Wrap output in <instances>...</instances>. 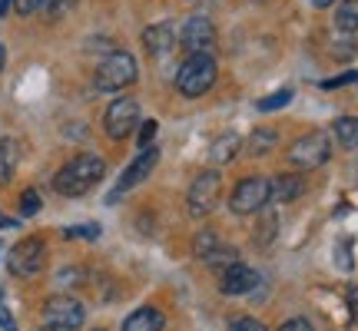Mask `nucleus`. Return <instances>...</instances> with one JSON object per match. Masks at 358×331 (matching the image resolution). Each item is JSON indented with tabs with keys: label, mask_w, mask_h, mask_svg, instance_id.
<instances>
[{
	"label": "nucleus",
	"mask_w": 358,
	"mask_h": 331,
	"mask_svg": "<svg viewBox=\"0 0 358 331\" xmlns=\"http://www.w3.org/2000/svg\"><path fill=\"white\" fill-rule=\"evenodd\" d=\"M103 126H106V136L110 140H127L133 129L140 126V103L123 96V100H113L110 110L103 116Z\"/></svg>",
	"instance_id": "1a4fd4ad"
},
{
	"label": "nucleus",
	"mask_w": 358,
	"mask_h": 331,
	"mask_svg": "<svg viewBox=\"0 0 358 331\" xmlns=\"http://www.w3.org/2000/svg\"><path fill=\"white\" fill-rule=\"evenodd\" d=\"M289 163L295 169H319V166L329 163V156H332V140H329V133H322V129H312L306 136H299V140L289 146Z\"/></svg>",
	"instance_id": "39448f33"
},
{
	"label": "nucleus",
	"mask_w": 358,
	"mask_h": 331,
	"mask_svg": "<svg viewBox=\"0 0 358 331\" xmlns=\"http://www.w3.org/2000/svg\"><path fill=\"white\" fill-rule=\"evenodd\" d=\"M143 43H146V50L153 53V57H163L176 47V24L173 20H159V24L146 27L143 30Z\"/></svg>",
	"instance_id": "ddd939ff"
},
{
	"label": "nucleus",
	"mask_w": 358,
	"mask_h": 331,
	"mask_svg": "<svg viewBox=\"0 0 358 331\" xmlns=\"http://www.w3.org/2000/svg\"><path fill=\"white\" fill-rule=\"evenodd\" d=\"M358 80V73H345V77H335V80H325L322 87L325 89H335V87H345V83H355Z\"/></svg>",
	"instance_id": "c756f323"
},
{
	"label": "nucleus",
	"mask_w": 358,
	"mask_h": 331,
	"mask_svg": "<svg viewBox=\"0 0 358 331\" xmlns=\"http://www.w3.org/2000/svg\"><path fill=\"white\" fill-rule=\"evenodd\" d=\"M306 192V182L299 176H292V172H282V176L275 179H268V203H292V199H299Z\"/></svg>",
	"instance_id": "4468645a"
},
{
	"label": "nucleus",
	"mask_w": 358,
	"mask_h": 331,
	"mask_svg": "<svg viewBox=\"0 0 358 331\" xmlns=\"http://www.w3.org/2000/svg\"><path fill=\"white\" fill-rule=\"evenodd\" d=\"M83 318H87L83 305L70 295H53L40 308V325L47 331H77L83 325Z\"/></svg>",
	"instance_id": "20e7f679"
},
{
	"label": "nucleus",
	"mask_w": 358,
	"mask_h": 331,
	"mask_svg": "<svg viewBox=\"0 0 358 331\" xmlns=\"http://www.w3.org/2000/svg\"><path fill=\"white\" fill-rule=\"evenodd\" d=\"M156 163H159V149H156V146H146V149H143V153L127 166V172L120 176V182H116V189L110 192V203H116V199H120L123 192L136 189V186H140L143 179H150V172L156 169Z\"/></svg>",
	"instance_id": "9d476101"
},
{
	"label": "nucleus",
	"mask_w": 358,
	"mask_h": 331,
	"mask_svg": "<svg viewBox=\"0 0 358 331\" xmlns=\"http://www.w3.org/2000/svg\"><path fill=\"white\" fill-rule=\"evenodd\" d=\"M335 140L342 142L345 149H355L358 146V116H342V119H335Z\"/></svg>",
	"instance_id": "f3484780"
},
{
	"label": "nucleus",
	"mask_w": 358,
	"mask_h": 331,
	"mask_svg": "<svg viewBox=\"0 0 358 331\" xmlns=\"http://www.w3.org/2000/svg\"><path fill=\"white\" fill-rule=\"evenodd\" d=\"M219 196H222V176H219L216 169L199 172V176L192 179L189 196H186V203H189V216L192 219L209 216V212L219 205Z\"/></svg>",
	"instance_id": "0eeeda50"
},
{
	"label": "nucleus",
	"mask_w": 358,
	"mask_h": 331,
	"mask_svg": "<svg viewBox=\"0 0 358 331\" xmlns=\"http://www.w3.org/2000/svg\"><path fill=\"white\" fill-rule=\"evenodd\" d=\"M103 172H106V163L96 153H77L53 176V189L66 196V199H77V196H87L100 182Z\"/></svg>",
	"instance_id": "f257e3e1"
},
{
	"label": "nucleus",
	"mask_w": 358,
	"mask_h": 331,
	"mask_svg": "<svg viewBox=\"0 0 358 331\" xmlns=\"http://www.w3.org/2000/svg\"><path fill=\"white\" fill-rule=\"evenodd\" d=\"M213 83H216V60H213L209 53H189L176 73V89L182 96L196 100V96H203Z\"/></svg>",
	"instance_id": "f03ea898"
},
{
	"label": "nucleus",
	"mask_w": 358,
	"mask_h": 331,
	"mask_svg": "<svg viewBox=\"0 0 358 331\" xmlns=\"http://www.w3.org/2000/svg\"><path fill=\"white\" fill-rule=\"evenodd\" d=\"M43 3H47V0H13V7H17L20 17H30V13L43 10Z\"/></svg>",
	"instance_id": "bb28decb"
},
{
	"label": "nucleus",
	"mask_w": 358,
	"mask_h": 331,
	"mask_svg": "<svg viewBox=\"0 0 358 331\" xmlns=\"http://www.w3.org/2000/svg\"><path fill=\"white\" fill-rule=\"evenodd\" d=\"M335 27H338L342 34L358 30V0H342V3H338V10H335Z\"/></svg>",
	"instance_id": "a211bd4d"
},
{
	"label": "nucleus",
	"mask_w": 358,
	"mask_h": 331,
	"mask_svg": "<svg viewBox=\"0 0 358 331\" xmlns=\"http://www.w3.org/2000/svg\"><path fill=\"white\" fill-rule=\"evenodd\" d=\"M179 43L189 53H209V47L216 43V27H213V20L203 17V13L189 17V20L182 24V30H179Z\"/></svg>",
	"instance_id": "9b49d317"
},
{
	"label": "nucleus",
	"mask_w": 358,
	"mask_h": 331,
	"mask_svg": "<svg viewBox=\"0 0 358 331\" xmlns=\"http://www.w3.org/2000/svg\"><path fill=\"white\" fill-rule=\"evenodd\" d=\"M239 146H243V140L236 136V133H226V136H219L213 146H209V159L213 163H232L236 159V153H239Z\"/></svg>",
	"instance_id": "dca6fc26"
},
{
	"label": "nucleus",
	"mask_w": 358,
	"mask_h": 331,
	"mask_svg": "<svg viewBox=\"0 0 358 331\" xmlns=\"http://www.w3.org/2000/svg\"><path fill=\"white\" fill-rule=\"evenodd\" d=\"M96 331H103V328H96Z\"/></svg>",
	"instance_id": "e433bc0d"
},
{
	"label": "nucleus",
	"mask_w": 358,
	"mask_h": 331,
	"mask_svg": "<svg viewBox=\"0 0 358 331\" xmlns=\"http://www.w3.org/2000/svg\"><path fill=\"white\" fill-rule=\"evenodd\" d=\"M219 281H222L219 285L222 295H249L259 285V272L243 265V262H232V265H226L219 272Z\"/></svg>",
	"instance_id": "f8f14e48"
},
{
	"label": "nucleus",
	"mask_w": 358,
	"mask_h": 331,
	"mask_svg": "<svg viewBox=\"0 0 358 331\" xmlns=\"http://www.w3.org/2000/svg\"><path fill=\"white\" fill-rule=\"evenodd\" d=\"M268 205V179L266 176H245L239 179V186L232 189L229 209L236 216H252V212H262Z\"/></svg>",
	"instance_id": "6e6552de"
},
{
	"label": "nucleus",
	"mask_w": 358,
	"mask_h": 331,
	"mask_svg": "<svg viewBox=\"0 0 358 331\" xmlns=\"http://www.w3.org/2000/svg\"><path fill=\"white\" fill-rule=\"evenodd\" d=\"M0 328L3 331H17V325H13V318H10V311L0 305Z\"/></svg>",
	"instance_id": "2f4dec72"
},
{
	"label": "nucleus",
	"mask_w": 358,
	"mask_h": 331,
	"mask_svg": "<svg viewBox=\"0 0 358 331\" xmlns=\"http://www.w3.org/2000/svg\"><path fill=\"white\" fill-rule=\"evenodd\" d=\"M93 83H96V89H103V93H116V89H127L129 83H136V60H133V53L113 50L96 66Z\"/></svg>",
	"instance_id": "7ed1b4c3"
},
{
	"label": "nucleus",
	"mask_w": 358,
	"mask_h": 331,
	"mask_svg": "<svg viewBox=\"0 0 358 331\" xmlns=\"http://www.w3.org/2000/svg\"><path fill=\"white\" fill-rule=\"evenodd\" d=\"M3 64H7V50H3V43H0V70H3Z\"/></svg>",
	"instance_id": "c9c22d12"
},
{
	"label": "nucleus",
	"mask_w": 358,
	"mask_h": 331,
	"mask_svg": "<svg viewBox=\"0 0 358 331\" xmlns=\"http://www.w3.org/2000/svg\"><path fill=\"white\" fill-rule=\"evenodd\" d=\"M163 325H166L163 311L153 305H146V308H136V311L123 321V331H159Z\"/></svg>",
	"instance_id": "2eb2a0df"
},
{
	"label": "nucleus",
	"mask_w": 358,
	"mask_h": 331,
	"mask_svg": "<svg viewBox=\"0 0 358 331\" xmlns=\"http://www.w3.org/2000/svg\"><path fill=\"white\" fill-rule=\"evenodd\" d=\"M66 239H100V226H73V229H66L64 232Z\"/></svg>",
	"instance_id": "a878e982"
},
{
	"label": "nucleus",
	"mask_w": 358,
	"mask_h": 331,
	"mask_svg": "<svg viewBox=\"0 0 358 331\" xmlns=\"http://www.w3.org/2000/svg\"><path fill=\"white\" fill-rule=\"evenodd\" d=\"M10 3H13V0H0V13H7V10H10Z\"/></svg>",
	"instance_id": "72a5a7b5"
},
{
	"label": "nucleus",
	"mask_w": 358,
	"mask_h": 331,
	"mask_svg": "<svg viewBox=\"0 0 358 331\" xmlns=\"http://www.w3.org/2000/svg\"><path fill=\"white\" fill-rule=\"evenodd\" d=\"M10 226H17V219H7V216H0V229H10Z\"/></svg>",
	"instance_id": "473e14b6"
},
{
	"label": "nucleus",
	"mask_w": 358,
	"mask_h": 331,
	"mask_svg": "<svg viewBox=\"0 0 358 331\" xmlns=\"http://www.w3.org/2000/svg\"><path fill=\"white\" fill-rule=\"evenodd\" d=\"M219 245V239H216V232L213 229H203L196 239H192V252H196V258H206V255L213 252Z\"/></svg>",
	"instance_id": "4be33fe9"
},
{
	"label": "nucleus",
	"mask_w": 358,
	"mask_h": 331,
	"mask_svg": "<svg viewBox=\"0 0 358 331\" xmlns=\"http://www.w3.org/2000/svg\"><path fill=\"white\" fill-rule=\"evenodd\" d=\"M17 169V142L13 140H0V186H7Z\"/></svg>",
	"instance_id": "6ab92c4d"
},
{
	"label": "nucleus",
	"mask_w": 358,
	"mask_h": 331,
	"mask_svg": "<svg viewBox=\"0 0 358 331\" xmlns=\"http://www.w3.org/2000/svg\"><path fill=\"white\" fill-rule=\"evenodd\" d=\"M289 100H292V89L285 87V89H279V93H272V96H266V100H259V103H256V110H259V113H272V110H279V106H285Z\"/></svg>",
	"instance_id": "5701e85b"
},
{
	"label": "nucleus",
	"mask_w": 358,
	"mask_h": 331,
	"mask_svg": "<svg viewBox=\"0 0 358 331\" xmlns=\"http://www.w3.org/2000/svg\"><path fill=\"white\" fill-rule=\"evenodd\" d=\"M229 331H268L262 321H256V318H236L229 325Z\"/></svg>",
	"instance_id": "cd10ccee"
},
{
	"label": "nucleus",
	"mask_w": 358,
	"mask_h": 331,
	"mask_svg": "<svg viewBox=\"0 0 358 331\" xmlns=\"http://www.w3.org/2000/svg\"><path fill=\"white\" fill-rule=\"evenodd\" d=\"M153 136H156V119L140 123V146L143 149H146V146H153Z\"/></svg>",
	"instance_id": "c85d7f7f"
},
{
	"label": "nucleus",
	"mask_w": 358,
	"mask_h": 331,
	"mask_svg": "<svg viewBox=\"0 0 358 331\" xmlns=\"http://www.w3.org/2000/svg\"><path fill=\"white\" fill-rule=\"evenodd\" d=\"M40 212V192L37 189H27L20 196V216H37Z\"/></svg>",
	"instance_id": "393cba45"
},
{
	"label": "nucleus",
	"mask_w": 358,
	"mask_h": 331,
	"mask_svg": "<svg viewBox=\"0 0 358 331\" xmlns=\"http://www.w3.org/2000/svg\"><path fill=\"white\" fill-rule=\"evenodd\" d=\"M312 3H315V7H332L335 0H312Z\"/></svg>",
	"instance_id": "f704fd0d"
},
{
	"label": "nucleus",
	"mask_w": 358,
	"mask_h": 331,
	"mask_svg": "<svg viewBox=\"0 0 358 331\" xmlns=\"http://www.w3.org/2000/svg\"><path fill=\"white\" fill-rule=\"evenodd\" d=\"M236 258H239V252H236V249H226V245H216V249H213V252L206 255L203 262H206V265H213V268H219V272H222V268H226V265H232Z\"/></svg>",
	"instance_id": "412c9836"
},
{
	"label": "nucleus",
	"mask_w": 358,
	"mask_h": 331,
	"mask_svg": "<svg viewBox=\"0 0 358 331\" xmlns=\"http://www.w3.org/2000/svg\"><path fill=\"white\" fill-rule=\"evenodd\" d=\"M73 7H77V0H47V3H43V10H47V17H50V20L66 17Z\"/></svg>",
	"instance_id": "b1692460"
},
{
	"label": "nucleus",
	"mask_w": 358,
	"mask_h": 331,
	"mask_svg": "<svg viewBox=\"0 0 358 331\" xmlns=\"http://www.w3.org/2000/svg\"><path fill=\"white\" fill-rule=\"evenodd\" d=\"M279 331H312V325H308V318H292V321H285Z\"/></svg>",
	"instance_id": "7c9ffc66"
},
{
	"label": "nucleus",
	"mask_w": 358,
	"mask_h": 331,
	"mask_svg": "<svg viewBox=\"0 0 358 331\" xmlns=\"http://www.w3.org/2000/svg\"><path fill=\"white\" fill-rule=\"evenodd\" d=\"M43 265H47V245H43V239H34V235L20 239L7 252V268L17 279H34V275L43 272Z\"/></svg>",
	"instance_id": "423d86ee"
},
{
	"label": "nucleus",
	"mask_w": 358,
	"mask_h": 331,
	"mask_svg": "<svg viewBox=\"0 0 358 331\" xmlns=\"http://www.w3.org/2000/svg\"><path fill=\"white\" fill-rule=\"evenodd\" d=\"M275 142H279L275 129H256V133H252V140H249V153L266 156V153H272V146H275Z\"/></svg>",
	"instance_id": "aec40b11"
}]
</instances>
